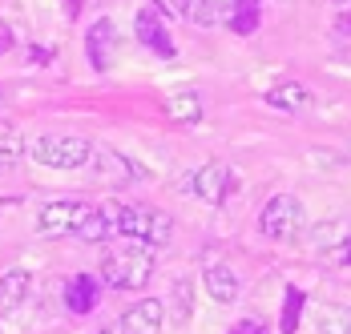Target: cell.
<instances>
[{"label": "cell", "mask_w": 351, "mask_h": 334, "mask_svg": "<svg viewBox=\"0 0 351 334\" xmlns=\"http://www.w3.org/2000/svg\"><path fill=\"white\" fill-rule=\"evenodd\" d=\"M162 314H166V306L158 298H141L138 306H130L121 314V322H117L113 334H162V322H166Z\"/></svg>", "instance_id": "9c48e42d"}, {"label": "cell", "mask_w": 351, "mask_h": 334, "mask_svg": "<svg viewBox=\"0 0 351 334\" xmlns=\"http://www.w3.org/2000/svg\"><path fill=\"white\" fill-rule=\"evenodd\" d=\"M319 331L323 334H351V306H323Z\"/></svg>", "instance_id": "ffe728a7"}, {"label": "cell", "mask_w": 351, "mask_h": 334, "mask_svg": "<svg viewBox=\"0 0 351 334\" xmlns=\"http://www.w3.org/2000/svg\"><path fill=\"white\" fill-rule=\"evenodd\" d=\"M97 334H113V331H97Z\"/></svg>", "instance_id": "83f0119b"}, {"label": "cell", "mask_w": 351, "mask_h": 334, "mask_svg": "<svg viewBox=\"0 0 351 334\" xmlns=\"http://www.w3.org/2000/svg\"><path fill=\"white\" fill-rule=\"evenodd\" d=\"M339 262H343V266H351V237L339 246Z\"/></svg>", "instance_id": "d4e9b609"}, {"label": "cell", "mask_w": 351, "mask_h": 334, "mask_svg": "<svg viewBox=\"0 0 351 334\" xmlns=\"http://www.w3.org/2000/svg\"><path fill=\"white\" fill-rule=\"evenodd\" d=\"M258 16H263V8H258V0H230L226 8H222V21L234 29L239 36H250L258 29Z\"/></svg>", "instance_id": "9a60e30c"}, {"label": "cell", "mask_w": 351, "mask_h": 334, "mask_svg": "<svg viewBox=\"0 0 351 334\" xmlns=\"http://www.w3.org/2000/svg\"><path fill=\"white\" fill-rule=\"evenodd\" d=\"M61 4H65V16H77L81 12V0H61Z\"/></svg>", "instance_id": "484cf974"}, {"label": "cell", "mask_w": 351, "mask_h": 334, "mask_svg": "<svg viewBox=\"0 0 351 334\" xmlns=\"http://www.w3.org/2000/svg\"><path fill=\"white\" fill-rule=\"evenodd\" d=\"M194 194L202 201H210V205H222V201L230 198V194H239V185H243V173L234 166H226V162H206V166L194 173Z\"/></svg>", "instance_id": "52a82bcc"}, {"label": "cell", "mask_w": 351, "mask_h": 334, "mask_svg": "<svg viewBox=\"0 0 351 334\" xmlns=\"http://www.w3.org/2000/svg\"><path fill=\"white\" fill-rule=\"evenodd\" d=\"M230 334H267V326L258 322V318H243V322H234Z\"/></svg>", "instance_id": "603a6c76"}, {"label": "cell", "mask_w": 351, "mask_h": 334, "mask_svg": "<svg viewBox=\"0 0 351 334\" xmlns=\"http://www.w3.org/2000/svg\"><path fill=\"white\" fill-rule=\"evenodd\" d=\"M303 226H307V209H303V201L295 198V194H275L263 205V214H258V230L267 237H275V242L299 237Z\"/></svg>", "instance_id": "277c9868"}, {"label": "cell", "mask_w": 351, "mask_h": 334, "mask_svg": "<svg viewBox=\"0 0 351 334\" xmlns=\"http://www.w3.org/2000/svg\"><path fill=\"white\" fill-rule=\"evenodd\" d=\"M149 274H154V254H149V246H121V250H109L106 262H101V278H106L113 290H138L149 282Z\"/></svg>", "instance_id": "7a4b0ae2"}, {"label": "cell", "mask_w": 351, "mask_h": 334, "mask_svg": "<svg viewBox=\"0 0 351 334\" xmlns=\"http://www.w3.org/2000/svg\"><path fill=\"white\" fill-rule=\"evenodd\" d=\"M202 286H206V294H210L214 302H234L239 298V274L230 266H222V262H214V266H206V274H202Z\"/></svg>", "instance_id": "8fae6325"}, {"label": "cell", "mask_w": 351, "mask_h": 334, "mask_svg": "<svg viewBox=\"0 0 351 334\" xmlns=\"http://www.w3.org/2000/svg\"><path fill=\"white\" fill-rule=\"evenodd\" d=\"M339 4H348V0H339Z\"/></svg>", "instance_id": "f1b7e54d"}, {"label": "cell", "mask_w": 351, "mask_h": 334, "mask_svg": "<svg viewBox=\"0 0 351 334\" xmlns=\"http://www.w3.org/2000/svg\"><path fill=\"white\" fill-rule=\"evenodd\" d=\"M113 230L141 242V246H166L170 234H174V226H170V218L162 209H154V205H121V201H113Z\"/></svg>", "instance_id": "6da1fadb"}, {"label": "cell", "mask_w": 351, "mask_h": 334, "mask_svg": "<svg viewBox=\"0 0 351 334\" xmlns=\"http://www.w3.org/2000/svg\"><path fill=\"white\" fill-rule=\"evenodd\" d=\"M307 101H311V89H307V85H279V89H271V93H267V105L287 109V113L303 109Z\"/></svg>", "instance_id": "ac0fdd59"}, {"label": "cell", "mask_w": 351, "mask_h": 334, "mask_svg": "<svg viewBox=\"0 0 351 334\" xmlns=\"http://www.w3.org/2000/svg\"><path fill=\"white\" fill-rule=\"evenodd\" d=\"M8 49H12V29H8V25L0 21V57H4Z\"/></svg>", "instance_id": "cb8c5ba5"}, {"label": "cell", "mask_w": 351, "mask_h": 334, "mask_svg": "<svg viewBox=\"0 0 351 334\" xmlns=\"http://www.w3.org/2000/svg\"><path fill=\"white\" fill-rule=\"evenodd\" d=\"M303 290L299 286H291L287 290V298H282V322H279V331L282 334H295V326H299V314H303Z\"/></svg>", "instance_id": "44dd1931"}, {"label": "cell", "mask_w": 351, "mask_h": 334, "mask_svg": "<svg viewBox=\"0 0 351 334\" xmlns=\"http://www.w3.org/2000/svg\"><path fill=\"white\" fill-rule=\"evenodd\" d=\"M162 4H170L174 12H182L190 25H198V29H210L222 21V4L218 0H162Z\"/></svg>", "instance_id": "4fadbf2b"}, {"label": "cell", "mask_w": 351, "mask_h": 334, "mask_svg": "<svg viewBox=\"0 0 351 334\" xmlns=\"http://www.w3.org/2000/svg\"><path fill=\"white\" fill-rule=\"evenodd\" d=\"M89 201L81 198H61V201H45L40 214H36V234L45 237H61V234H77L81 222L89 218Z\"/></svg>", "instance_id": "5b68a950"}, {"label": "cell", "mask_w": 351, "mask_h": 334, "mask_svg": "<svg viewBox=\"0 0 351 334\" xmlns=\"http://www.w3.org/2000/svg\"><path fill=\"white\" fill-rule=\"evenodd\" d=\"M29 290H33V274H29V270H8V274L0 278V314L16 310L21 302L29 298Z\"/></svg>", "instance_id": "5bb4252c"}, {"label": "cell", "mask_w": 351, "mask_h": 334, "mask_svg": "<svg viewBox=\"0 0 351 334\" xmlns=\"http://www.w3.org/2000/svg\"><path fill=\"white\" fill-rule=\"evenodd\" d=\"M85 53H89V65L97 68H109L117 61V25L101 16V21H93L89 25V33H85Z\"/></svg>", "instance_id": "ba28073f"}, {"label": "cell", "mask_w": 351, "mask_h": 334, "mask_svg": "<svg viewBox=\"0 0 351 334\" xmlns=\"http://www.w3.org/2000/svg\"><path fill=\"white\" fill-rule=\"evenodd\" d=\"M339 29H343V33H351V12H348V16H339Z\"/></svg>", "instance_id": "4316f807"}, {"label": "cell", "mask_w": 351, "mask_h": 334, "mask_svg": "<svg viewBox=\"0 0 351 334\" xmlns=\"http://www.w3.org/2000/svg\"><path fill=\"white\" fill-rule=\"evenodd\" d=\"M97 298H101V286H97L93 274H77L65 286V306H69L73 314H89L97 306Z\"/></svg>", "instance_id": "7c38bea8"}, {"label": "cell", "mask_w": 351, "mask_h": 334, "mask_svg": "<svg viewBox=\"0 0 351 334\" xmlns=\"http://www.w3.org/2000/svg\"><path fill=\"white\" fill-rule=\"evenodd\" d=\"M166 113L182 121V125H194V121H202V93H194V89H174L170 97H166Z\"/></svg>", "instance_id": "2e32d148"}, {"label": "cell", "mask_w": 351, "mask_h": 334, "mask_svg": "<svg viewBox=\"0 0 351 334\" xmlns=\"http://www.w3.org/2000/svg\"><path fill=\"white\" fill-rule=\"evenodd\" d=\"M117 230H113V201H106V205H93L89 209V218L81 222V230H77V237L81 242H106V237H113Z\"/></svg>", "instance_id": "e0dca14e"}, {"label": "cell", "mask_w": 351, "mask_h": 334, "mask_svg": "<svg viewBox=\"0 0 351 334\" xmlns=\"http://www.w3.org/2000/svg\"><path fill=\"white\" fill-rule=\"evenodd\" d=\"M21 157H25V137L16 133L12 125H0V169L16 166Z\"/></svg>", "instance_id": "d6986e66"}, {"label": "cell", "mask_w": 351, "mask_h": 334, "mask_svg": "<svg viewBox=\"0 0 351 334\" xmlns=\"http://www.w3.org/2000/svg\"><path fill=\"white\" fill-rule=\"evenodd\" d=\"M29 153H33L36 166L81 169V166H89L93 145H89L85 137H77V133H45V137H36L33 145H29Z\"/></svg>", "instance_id": "3957f363"}, {"label": "cell", "mask_w": 351, "mask_h": 334, "mask_svg": "<svg viewBox=\"0 0 351 334\" xmlns=\"http://www.w3.org/2000/svg\"><path fill=\"white\" fill-rule=\"evenodd\" d=\"M134 29H138V40L149 49V53H158V57H174V36H170V21H166V12H162V0H149V4H141L138 16H134Z\"/></svg>", "instance_id": "8992f818"}, {"label": "cell", "mask_w": 351, "mask_h": 334, "mask_svg": "<svg viewBox=\"0 0 351 334\" xmlns=\"http://www.w3.org/2000/svg\"><path fill=\"white\" fill-rule=\"evenodd\" d=\"M190 294H194L190 278H182V282H174V298H178V306H174V318H178V322H186V318H190Z\"/></svg>", "instance_id": "7402d4cb"}, {"label": "cell", "mask_w": 351, "mask_h": 334, "mask_svg": "<svg viewBox=\"0 0 351 334\" xmlns=\"http://www.w3.org/2000/svg\"><path fill=\"white\" fill-rule=\"evenodd\" d=\"M89 166H93V173L101 177V181H130V177H141L145 169L134 166L130 157H121L117 149H97L93 157H89Z\"/></svg>", "instance_id": "30bf717a"}]
</instances>
